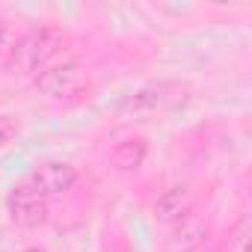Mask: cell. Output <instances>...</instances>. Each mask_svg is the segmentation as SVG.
<instances>
[{
  "mask_svg": "<svg viewBox=\"0 0 252 252\" xmlns=\"http://www.w3.org/2000/svg\"><path fill=\"white\" fill-rule=\"evenodd\" d=\"M24 252H45V249H39V246H30V249H24Z\"/></svg>",
  "mask_w": 252,
  "mask_h": 252,
  "instance_id": "obj_12",
  "label": "cell"
},
{
  "mask_svg": "<svg viewBox=\"0 0 252 252\" xmlns=\"http://www.w3.org/2000/svg\"><path fill=\"white\" fill-rule=\"evenodd\" d=\"M9 220L21 228H39L48 222V205L42 196L27 193L24 187H15V193L9 196Z\"/></svg>",
  "mask_w": 252,
  "mask_h": 252,
  "instance_id": "obj_4",
  "label": "cell"
},
{
  "mask_svg": "<svg viewBox=\"0 0 252 252\" xmlns=\"http://www.w3.org/2000/svg\"><path fill=\"white\" fill-rule=\"evenodd\" d=\"M12 48H15V36H12V27L6 24V21H0V60H9V54H12Z\"/></svg>",
  "mask_w": 252,
  "mask_h": 252,
  "instance_id": "obj_10",
  "label": "cell"
},
{
  "mask_svg": "<svg viewBox=\"0 0 252 252\" xmlns=\"http://www.w3.org/2000/svg\"><path fill=\"white\" fill-rule=\"evenodd\" d=\"M77 184V169L65 160H51V163H42L36 166L27 178H24V190L33 193V196H60L65 190H71Z\"/></svg>",
  "mask_w": 252,
  "mask_h": 252,
  "instance_id": "obj_3",
  "label": "cell"
},
{
  "mask_svg": "<svg viewBox=\"0 0 252 252\" xmlns=\"http://www.w3.org/2000/svg\"><path fill=\"white\" fill-rule=\"evenodd\" d=\"M193 208V193L184 187V184H175V187H166L158 199H155V217L163 220V222H178L190 214Z\"/></svg>",
  "mask_w": 252,
  "mask_h": 252,
  "instance_id": "obj_6",
  "label": "cell"
},
{
  "mask_svg": "<svg viewBox=\"0 0 252 252\" xmlns=\"http://www.w3.org/2000/svg\"><path fill=\"white\" fill-rule=\"evenodd\" d=\"M178 92L181 86L175 83H152V86H143L137 92H131L128 98L122 101V113H152L158 107H166L172 101H178Z\"/></svg>",
  "mask_w": 252,
  "mask_h": 252,
  "instance_id": "obj_5",
  "label": "cell"
},
{
  "mask_svg": "<svg viewBox=\"0 0 252 252\" xmlns=\"http://www.w3.org/2000/svg\"><path fill=\"white\" fill-rule=\"evenodd\" d=\"M33 86L36 92H42L45 98H77L86 86H89V74L80 63H63V65H51V68H42L36 77H33Z\"/></svg>",
  "mask_w": 252,
  "mask_h": 252,
  "instance_id": "obj_2",
  "label": "cell"
},
{
  "mask_svg": "<svg viewBox=\"0 0 252 252\" xmlns=\"http://www.w3.org/2000/svg\"><path fill=\"white\" fill-rule=\"evenodd\" d=\"M228 252H249V228L246 225L234 234V240L228 243Z\"/></svg>",
  "mask_w": 252,
  "mask_h": 252,
  "instance_id": "obj_11",
  "label": "cell"
},
{
  "mask_svg": "<svg viewBox=\"0 0 252 252\" xmlns=\"http://www.w3.org/2000/svg\"><path fill=\"white\" fill-rule=\"evenodd\" d=\"M63 42H65V36H63V30H57V27L33 30V33H27L21 42H15V48H12V54H9L6 63H9V68H15L18 74H33V71L39 74V71L45 68V63L60 54Z\"/></svg>",
  "mask_w": 252,
  "mask_h": 252,
  "instance_id": "obj_1",
  "label": "cell"
},
{
  "mask_svg": "<svg viewBox=\"0 0 252 252\" xmlns=\"http://www.w3.org/2000/svg\"><path fill=\"white\" fill-rule=\"evenodd\" d=\"M146 160V143L143 140H125V143H116L110 149V163L119 169V172H131V169H140Z\"/></svg>",
  "mask_w": 252,
  "mask_h": 252,
  "instance_id": "obj_8",
  "label": "cell"
},
{
  "mask_svg": "<svg viewBox=\"0 0 252 252\" xmlns=\"http://www.w3.org/2000/svg\"><path fill=\"white\" fill-rule=\"evenodd\" d=\"M15 137H18V122L9 119V116H0V149L6 143H12Z\"/></svg>",
  "mask_w": 252,
  "mask_h": 252,
  "instance_id": "obj_9",
  "label": "cell"
},
{
  "mask_svg": "<svg viewBox=\"0 0 252 252\" xmlns=\"http://www.w3.org/2000/svg\"><path fill=\"white\" fill-rule=\"evenodd\" d=\"M205 240H208V225L202 220H184L166 240V249L169 252H196L205 246Z\"/></svg>",
  "mask_w": 252,
  "mask_h": 252,
  "instance_id": "obj_7",
  "label": "cell"
}]
</instances>
